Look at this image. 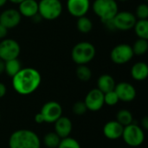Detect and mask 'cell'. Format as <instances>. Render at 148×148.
Masks as SVG:
<instances>
[{"label": "cell", "mask_w": 148, "mask_h": 148, "mask_svg": "<svg viewBox=\"0 0 148 148\" xmlns=\"http://www.w3.org/2000/svg\"><path fill=\"white\" fill-rule=\"evenodd\" d=\"M6 92H7V88H6V86L0 82V99L3 98L5 95H6Z\"/></svg>", "instance_id": "cell-32"}, {"label": "cell", "mask_w": 148, "mask_h": 148, "mask_svg": "<svg viewBox=\"0 0 148 148\" xmlns=\"http://www.w3.org/2000/svg\"><path fill=\"white\" fill-rule=\"evenodd\" d=\"M76 28L81 33L87 34L90 32L93 29V23L90 18L86 16L78 17L76 22Z\"/></svg>", "instance_id": "cell-22"}, {"label": "cell", "mask_w": 148, "mask_h": 148, "mask_svg": "<svg viewBox=\"0 0 148 148\" xmlns=\"http://www.w3.org/2000/svg\"><path fill=\"white\" fill-rule=\"evenodd\" d=\"M0 120H1V115H0Z\"/></svg>", "instance_id": "cell-41"}, {"label": "cell", "mask_w": 148, "mask_h": 148, "mask_svg": "<svg viewBox=\"0 0 148 148\" xmlns=\"http://www.w3.org/2000/svg\"><path fill=\"white\" fill-rule=\"evenodd\" d=\"M7 1H8V0H0V8L3 7V6L6 3Z\"/></svg>", "instance_id": "cell-38"}, {"label": "cell", "mask_w": 148, "mask_h": 148, "mask_svg": "<svg viewBox=\"0 0 148 148\" xmlns=\"http://www.w3.org/2000/svg\"><path fill=\"white\" fill-rule=\"evenodd\" d=\"M134 55L136 56H143L148 50V42L147 39L139 38L135 41L134 45L132 46Z\"/></svg>", "instance_id": "cell-24"}, {"label": "cell", "mask_w": 148, "mask_h": 148, "mask_svg": "<svg viewBox=\"0 0 148 148\" xmlns=\"http://www.w3.org/2000/svg\"><path fill=\"white\" fill-rule=\"evenodd\" d=\"M132 46L127 43H121L113 48L110 52L111 61L118 65L127 63L134 57Z\"/></svg>", "instance_id": "cell-7"}, {"label": "cell", "mask_w": 148, "mask_h": 148, "mask_svg": "<svg viewBox=\"0 0 148 148\" xmlns=\"http://www.w3.org/2000/svg\"><path fill=\"white\" fill-rule=\"evenodd\" d=\"M10 2H11L12 3H16V4H19L21 2H23V0H8Z\"/></svg>", "instance_id": "cell-37"}, {"label": "cell", "mask_w": 148, "mask_h": 148, "mask_svg": "<svg viewBox=\"0 0 148 148\" xmlns=\"http://www.w3.org/2000/svg\"><path fill=\"white\" fill-rule=\"evenodd\" d=\"M95 47L89 42L76 43L71 51V57L77 65H87L95 56Z\"/></svg>", "instance_id": "cell-3"}, {"label": "cell", "mask_w": 148, "mask_h": 148, "mask_svg": "<svg viewBox=\"0 0 148 148\" xmlns=\"http://www.w3.org/2000/svg\"><path fill=\"white\" fill-rule=\"evenodd\" d=\"M55 124V133L61 138L69 137L72 132L73 125L72 121L68 117L61 116L56 121L54 122Z\"/></svg>", "instance_id": "cell-16"}, {"label": "cell", "mask_w": 148, "mask_h": 148, "mask_svg": "<svg viewBox=\"0 0 148 148\" xmlns=\"http://www.w3.org/2000/svg\"><path fill=\"white\" fill-rule=\"evenodd\" d=\"M72 110H73V113L75 115L82 116V115L85 114V113L88 111V108H87L84 101H76L74 104V106L72 108Z\"/></svg>", "instance_id": "cell-30"}, {"label": "cell", "mask_w": 148, "mask_h": 148, "mask_svg": "<svg viewBox=\"0 0 148 148\" xmlns=\"http://www.w3.org/2000/svg\"><path fill=\"white\" fill-rule=\"evenodd\" d=\"M120 101L119 97L114 90L104 94V103L108 106H114Z\"/></svg>", "instance_id": "cell-28"}, {"label": "cell", "mask_w": 148, "mask_h": 148, "mask_svg": "<svg viewBox=\"0 0 148 148\" xmlns=\"http://www.w3.org/2000/svg\"><path fill=\"white\" fill-rule=\"evenodd\" d=\"M20 52V45L14 39L4 38L0 42V58L4 62L18 58Z\"/></svg>", "instance_id": "cell-8"}, {"label": "cell", "mask_w": 148, "mask_h": 148, "mask_svg": "<svg viewBox=\"0 0 148 148\" xmlns=\"http://www.w3.org/2000/svg\"><path fill=\"white\" fill-rule=\"evenodd\" d=\"M61 138L55 133V132H50L45 134L43 138V143L48 148H57V147L60 144Z\"/></svg>", "instance_id": "cell-25"}, {"label": "cell", "mask_w": 148, "mask_h": 148, "mask_svg": "<svg viewBox=\"0 0 148 148\" xmlns=\"http://www.w3.org/2000/svg\"><path fill=\"white\" fill-rule=\"evenodd\" d=\"M22 69V65L20 61L16 58L12 60H9L4 62V72L10 77H13L20 69Z\"/></svg>", "instance_id": "cell-20"}, {"label": "cell", "mask_w": 148, "mask_h": 148, "mask_svg": "<svg viewBox=\"0 0 148 148\" xmlns=\"http://www.w3.org/2000/svg\"><path fill=\"white\" fill-rule=\"evenodd\" d=\"M34 120H35L36 123H37V124H42V123H44L43 118H42V114H41L40 113L36 114L35 115V118H34Z\"/></svg>", "instance_id": "cell-33"}, {"label": "cell", "mask_w": 148, "mask_h": 148, "mask_svg": "<svg viewBox=\"0 0 148 148\" xmlns=\"http://www.w3.org/2000/svg\"><path fill=\"white\" fill-rule=\"evenodd\" d=\"M8 34V29L0 23V39H4Z\"/></svg>", "instance_id": "cell-31"}, {"label": "cell", "mask_w": 148, "mask_h": 148, "mask_svg": "<svg viewBox=\"0 0 148 148\" xmlns=\"http://www.w3.org/2000/svg\"><path fill=\"white\" fill-rule=\"evenodd\" d=\"M137 19L134 13L130 11H118L113 18V22L116 30L127 31L134 28Z\"/></svg>", "instance_id": "cell-9"}, {"label": "cell", "mask_w": 148, "mask_h": 148, "mask_svg": "<svg viewBox=\"0 0 148 148\" xmlns=\"http://www.w3.org/2000/svg\"><path fill=\"white\" fill-rule=\"evenodd\" d=\"M57 148H81V145L75 139L69 136L61 140Z\"/></svg>", "instance_id": "cell-27"}, {"label": "cell", "mask_w": 148, "mask_h": 148, "mask_svg": "<svg viewBox=\"0 0 148 148\" xmlns=\"http://www.w3.org/2000/svg\"><path fill=\"white\" fill-rule=\"evenodd\" d=\"M41 82L42 76L36 69L22 68L12 77V87L17 94L29 95L39 88Z\"/></svg>", "instance_id": "cell-1"}, {"label": "cell", "mask_w": 148, "mask_h": 148, "mask_svg": "<svg viewBox=\"0 0 148 148\" xmlns=\"http://www.w3.org/2000/svg\"><path fill=\"white\" fill-rule=\"evenodd\" d=\"M62 12V3L60 0H40L38 13L42 19L52 21L58 18Z\"/></svg>", "instance_id": "cell-5"}, {"label": "cell", "mask_w": 148, "mask_h": 148, "mask_svg": "<svg viewBox=\"0 0 148 148\" xmlns=\"http://www.w3.org/2000/svg\"><path fill=\"white\" fill-rule=\"evenodd\" d=\"M124 127L117 121H110L103 127V134L108 140H118L121 138Z\"/></svg>", "instance_id": "cell-15"}, {"label": "cell", "mask_w": 148, "mask_h": 148, "mask_svg": "<svg viewBox=\"0 0 148 148\" xmlns=\"http://www.w3.org/2000/svg\"><path fill=\"white\" fill-rule=\"evenodd\" d=\"M90 8V0H67V10L75 17L86 16Z\"/></svg>", "instance_id": "cell-12"}, {"label": "cell", "mask_w": 148, "mask_h": 148, "mask_svg": "<svg viewBox=\"0 0 148 148\" xmlns=\"http://www.w3.org/2000/svg\"><path fill=\"white\" fill-rule=\"evenodd\" d=\"M10 148H40L41 141L36 133L28 129L15 131L9 139Z\"/></svg>", "instance_id": "cell-2"}, {"label": "cell", "mask_w": 148, "mask_h": 148, "mask_svg": "<svg viewBox=\"0 0 148 148\" xmlns=\"http://www.w3.org/2000/svg\"><path fill=\"white\" fill-rule=\"evenodd\" d=\"M31 19H32V21H33L34 23H41V21L42 20V17L41 16V15H40L39 13H37V14H36L35 16H33L31 17Z\"/></svg>", "instance_id": "cell-35"}, {"label": "cell", "mask_w": 148, "mask_h": 148, "mask_svg": "<svg viewBox=\"0 0 148 148\" xmlns=\"http://www.w3.org/2000/svg\"><path fill=\"white\" fill-rule=\"evenodd\" d=\"M142 129L147 130L148 129V117L145 116L142 120H141V127Z\"/></svg>", "instance_id": "cell-34"}, {"label": "cell", "mask_w": 148, "mask_h": 148, "mask_svg": "<svg viewBox=\"0 0 148 148\" xmlns=\"http://www.w3.org/2000/svg\"><path fill=\"white\" fill-rule=\"evenodd\" d=\"M118 1H121V2H127V1H129V0H118Z\"/></svg>", "instance_id": "cell-39"}, {"label": "cell", "mask_w": 148, "mask_h": 148, "mask_svg": "<svg viewBox=\"0 0 148 148\" xmlns=\"http://www.w3.org/2000/svg\"><path fill=\"white\" fill-rule=\"evenodd\" d=\"M114 91L117 94L119 100L124 102H130L136 97V89L129 82H122L116 84Z\"/></svg>", "instance_id": "cell-14"}, {"label": "cell", "mask_w": 148, "mask_h": 148, "mask_svg": "<svg viewBox=\"0 0 148 148\" xmlns=\"http://www.w3.org/2000/svg\"><path fill=\"white\" fill-rule=\"evenodd\" d=\"M121 138L125 143L130 147H136L142 145L145 140L144 130L137 124L132 123L124 127Z\"/></svg>", "instance_id": "cell-6"}, {"label": "cell", "mask_w": 148, "mask_h": 148, "mask_svg": "<svg viewBox=\"0 0 148 148\" xmlns=\"http://www.w3.org/2000/svg\"><path fill=\"white\" fill-rule=\"evenodd\" d=\"M131 76L138 82L144 81L148 76V66L144 62H139L133 65L131 69Z\"/></svg>", "instance_id": "cell-18"}, {"label": "cell", "mask_w": 148, "mask_h": 148, "mask_svg": "<svg viewBox=\"0 0 148 148\" xmlns=\"http://www.w3.org/2000/svg\"><path fill=\"white\" fill-rule=\"evenodd\" d=\"M75 74L77 78L82 82H88L92 77V71L87 65H78Z\"/></svg>", "instance_id": "cell-26"}, {"label": "cell", "mask_w": 148, "mask_h": 148, "mask_svg": "<svg viewBox=\"0 0 148 148\" xmlns=\"http://www.w3.org/2000/svg\"><path fill=\"white\" fill-rule=\"evenodd\" d=\"M84 103L89 111L96 112L102 108L104 106V94L98 88L90 90L84 100Z\"/></svg>", "instance_id": "cell-11"}, {"label": "cell", "mask_w": 148, "mask_h": 148, "mask_svg": "<svg viewBox=\"0 0 148 148\" xmlns=\"http://www.w3.org/2000/svg\"><path fill=\"white\" fill-rule=\"evenodd\" d=\"M95 14L102 21L113 19L119 11L116 0H95L93 3Z\"/></svg>", "instance_id": "cell-4"}, {"label": "cell", "mask_w": 148, "mask_h": 148, "mask_svg": "<svg viewBox=\"0 0 148 148\" xmlns=\"http://www.w3.org/2000/svg\"><path fill=\"white\" fill-rule=\"evenodd\" d=\"M145 1H146V2H147V1H148V0H145Z\"/></svg>", "instance_id": "cell-40"}, {"label": "cell", "mask_w": 148, "mask_h": 148, "mask_svg": "<svg viewBox=\"0 0 148 148\" xmlns=\"http://www.w3.org/2000/svg\"><path fill=\"white\" fill-rule=\"evenodd\" d=\"M22 16L18 10L7 9L0 13V23L8 29L16 28L21 22Z\"/></svg>", "instance_id": "cell-13"}, {"label": "cell", "mask_w": 148, "mask_h": 148, "mask_svg": "<svg viewBox=\"0 0 148 148\" xmlns=\"http://www.w3.org/2000/svg\"><path fill=\"white\" fill-rule=\"evenodd\" d=\"M39 113L42 114L44 122L54 123L61 116H62V108L57 101H50L46 102L42 107Z\"/></svg>", "instance_id": "cell-10"}, {"label": "cell", "mask_w": 148, "mask_h": 148, "mask_svg": "<svg viewBox=\"0 0 148 148\" xmlns=\"http://www.w3.org/2000/svg\"><path fill=\"white\" fill-rule=\"evenodd\" d=\"M116 121L122 125L123 127L128 126L132 123H134V118H133V114L130 111L127 110V109H121L117 113L116 115Z\"/></svg>", "instance_id": "cell-23"}, {"label": "cell", "mask_w": 148, "mask_h": 148, "mask_svg": "<svg viewBox=\"0 0 148 148\" xmlns=\"http://www.w3.org/2000/svg\"><path fill=\"white\" fill-rule=\"evenodd\" d=\"M4 72V61L0 58V75Z\"/></svg>", "instance_id": "cell-36"}, {"label": "cell", "mask_w": 148, "mask_h": 148, "mask_svg": "<svg viewBox=\"0 0 148 148\" xmlns=\"http://www.w3.org/2000/svg\"><path fill=\"white\" fill-rule=\"evenodd\" d=\"M135 16L139 19H147L148 18V5L147 3H140L136 8Z\"/></svg>", "instance_id": "cell-29"}, {"label": "cell", "mask_w": 148, "mask_h": 148, "mask_svg": "<svg viewBox=\"0 0 148 148\" xmlns=\"http://www.w3.org/2000/svg\"><path fill=\"white\" fill-rule=\"evenodd\" d=\"M18 11L22 16L31 18L38 13V2L36 0H23L19 3Z\"/></svg>", "instance_id": "cell-17"}, {"label": "cell", "mask_w": 148, "mask_h": 148, "mask_svg": "<svg viewBox=\"0 0 148 148\" xmlns=\"http://www.w3.org/2000/svg\"><path fill=\"white\" fill-rule=\"evenodd\" d=\"M115 85V81L113 76L108 74L101 75L97 80V88L103 94L114 90Z\"/></svg>", "instance_id": "cell-19"}, {"label": "cell", "mask_w": 148, "mask_h": 148, "mask_svg": "<svg viewBox=\"0 0 148 148\" xmlns=\"http://www.w3.org/2000/svg\"><path fill=\"white\" fill-rule=\"evenodd\" d=\"M134 30L139 38L148 39V20L147 19H139L136 21L134 26Z\"/></svg>", "instance_id": "cell-21"}]
</instances>
